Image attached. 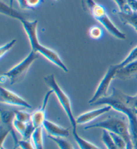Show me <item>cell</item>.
Returning a JSON list of instances; mask_svg holds the SVG:
<instances>
[{"label": "cell", "instance_id": "cell-2", "mask_svg": "<svg viewBox=\"0 0 137 149\" xmlns=\"http://www.w3.org/2000/svg\"><path fill=\"white\" fill-rule=\"evenodd\" d=\"M92 105H107L127 117L133 149H137V109L132 104L131 96L120 90L112 89V93L95 102Z\"/></svg>", "mask_w": 137, "mask_h": 149}, {"label": "cell", "instance_id": "cell-20", "mask_svg": "<svg viewBox=\"0 0 137 149\" xmlns=\"http://www.w3.org/2000/svg\"><path fill=\"white\" fill-rule=\"evenodd\" d=\"M88 35L91 39L100 40L103 36V30L99 26H92L89 29Z\"/></svg>", "mask_w": 137, "mask_h": 149}, {"label": "cell", "instance_id": "cell-14", "mask_svg": "<svg viewBox=\"0 0 137 149\" xmlns=\"http://www.w3.org/2000/svg\"><path fill=\"white\" fill-rule=\"evenodd\" d=\"M116 14L118 15L120 19L125 25H129L132 26L137 32V12H132L129 13H125L120 12H116Z\"/></svg>", "mask_w": 137, "mask_h": 149}, {"label": "cell", "instance_id": "cell-31", "mask_svg": "<svg viewBox=\"0 0 137 149\" xmlns=\"http://www.w3.org/2000/svg\"><path fill=\"white\" fill-rule=\"evenodd\" d=\"M55 1H58V0H55Z\"/></svg>", "mask_w": 137, "mask_h": 149}, {"label": "cell", "instance_id": "cell-27", "mask_svg": "<svg viewBox=\"0 0 137 149\" xmlns=\"http://www.w3.org/2000/svg\"><path fill=\"white\" fill-rule=\"evenodd\" d=\"M128 4L132 10L137 12V0H127Z\"/></svg>", "mask_w": 137, "mask_h": 149}, {"label": "cell", "instance_id": "cell-6", "mask_svg": "<svg viewBox=\"0 0 137 149\" xmlns=\"http://www.w3.org/2000/svg\"><path fill=\"white\" fill-rule=\"evenodd\" d=\"M39 54L34 51L31 50L23 60L3 74V75L10 80L11 84H13L19 80H22L33 63L39 57Z\"/></svg>", "mask_w": 137, "mask_h": 149}, {"label": "cell", "instance_id": "cell-18", "mask_svg": "<svg viewBox=\"0 0 137 149\" xmlns=\"http://www.w3.org/2000/svg\"><path fill=\"white\" fill-rule=\"evenodd\" d=\"M102 141L107 149H119L116 144L114 143V141H112L109 132H108L107 130H102Z\"/></svg>", "mask_w": 137, "mask_h": 149}, {"label": "cell", "instance_id": "cell-7", "mask_svg": "<svg viewBox=\"0 0 137 149\" xmlns=\"http://www.w3.org/2000/svg\"><path fill=\"white\" fill-rule=\"evenodd\" d=\"M117 70V64H112L109 66L106 72L104 74V77L102 78L99 84H98V88H96L95 92H94L93 96L89 100L88 102L90 104L92 105L95 102L98 100L99 99L104 98V97L107 96L108 90L109 88L112 80L114 78H116Z\"/></svg>", "mask_w": 137, "mask_h": 149}, {"label": "cell", "instance_id": "cell-13", "mask_svg": "<svg viewBox=\"0 0 137 149\" xmlns=\"http://www.w3.org/2000/svg\"><path fill=\"white\" fill-rule=\"evenodd\" d=\"M137 74V60L117 70L116 78L120 80H127Z\"/></svg>", "mask_w": 137, "mask_h": 149}, {"label": "cell", "instance_id": "cell-21", "mask_svg": "<svg viewBox=\"0 0 137 149\" xmlns=\"http://www.w3.org/2000/svg\"><path fill=\"white\" fill-rule=\"evenodd\" d=\"M112 1L118 6L119 12L125 13H129L133 12V10L130 8L128 4L127 0H112Z\"/></svg>", "mask_w": 137, "mask_h": 149}, {"label": "cell", "instance_id": "cell-17", "mask_svg": "<svg viewBox=\"0 0 137 149\" xmlns=\"http://www.w3.org/2000/svg\"><path fill=\"white\" fill-rule=\"evenodd\" d=\"M48 137L57 144L60 149H74L72 144L64 139V138H56L51 136H48Z\"/></svg>", "mask_w": 137, "mask_h": 149}, {"label": "cell", "instance_id": "cell-23", "mask_svg": "<svg viewBox=\"0 0 137 149\" xmlns=\"http://www.w3.org/2000/svg\"><path fill=\"white\" fill-rule=\"evenodd\" d=\"M15 43H16V40L13 39L10 42L7 43V44L1 46V48H0V58H3V56L6 55V54L12 48V47L14 46Z\"/></svg>", "mask_w": 137, "mask_h": 149}, {"label": "cell", "instance_id": "cell-5", "mask_svg": "<svg viewBox=\"0 0 137 149\" xmlns=\"http://www.w3.org/2000/svg\"><path fill=\"white\" fill-rule=\"evenodd\" d=\"M45 83L47 86L52 90L54 93L57 98L58 102L62 107L63 110H64L65 113L67 115L68 118L70 122L71 125L72 126L73 129H76L77 127V123H76V119L74 116L72 108L71 101L68 95L65 93L58 84L56 80L55 76L54 74L47 75L44 78Z\"/></svg>", "mask_w": 137, "mask_h": 149}, {"label": "cell", "instance_id": "cell-28", "mask_svg": "<svg viewBox=\"0 0 137 149\" xmlns=\"http://www.w3.org/2000/svg\"><path fill=\"white\" fill-rule=\"evenodd\" d=\"M18 3L19 8L23 10H28V7L26 5V0H16Z\"/></svg>", "mask_w": 137, "mask_h": 149}, {"label": "cell", "instance_id": "cell-24", "mask_svg": "<svg viewBox=\"0 0 137 149\" xmlns=\"http://www.w3.org/2000/svg\"><path fill=\"white\" fill-rule=\"evenodd\" d=\"M27 124L23 123V122L14 119L13 120V126H14L15 129L18 132L19 134H22V136H23L25 133L26 127H27Z\"/></svg>", "mask_w": 137, "mask_h": 149}, {"label": "cell", "instance_id": "cell-1", "mask_svg": "<svg viewBox=\"0 0 137 149\" xmlns=\"http://www.w3.org/2000/svg\"><path fill=\"white\" fill-rule=\"evenodd\" d=\"M0 12L1 14L13 18V19L18 20L21 22L25 32L28 36L31 48V50L41 54L50 62L62 69L64 72H68L69 70L64 64V63L62 62L59 55L54 50L47 48L40 43L37 32L38 20L35 19L33 21H29L26 19L21 13L15 10L10 6L6 5L2 0L0 3Z\"/></svg>", "mask_w": 137, "mask_h": 149}, {"label": "cell", "instance_id": "cell-3", "mask_svg": "<svg viewBox=\"0 0 137 149\" xmlns=\"http://www.w3.org/2000/svg\"><path fill=\"white\" fill-rule=\"evenodd\" d=\"M82 6L85 12H88L111 35L119 40H126V35L119 30L110 19L104 6L96 3L94 0H82Z\"/></svg>", "mask_w": 137, "mask_h": 149}, {"label": "cell", "instance_id": "cell-22", "mask_svg": "<svg viewBox=\"0 0 137 149\" xmlns=\"http://www.w3.org/2000/svg\"><path fill=\"white\" fill-rule=\"evenodd\" d=\"M109 134L111 135L112 141H114V143L116 144L119 149H127V144L122 137L112 132H109Z\"/></svg>", "mask_w": 137, "mask_h": 149}, {"label": "cell", "instance_id": "cell-29", "mask_svg": "<svg viewBox=\"0 0 137 149\" xmlns=\"http://www.w3.org/2000/svg\"><path fill=\"white\" fill-rule=\"evenodd\" d=\"M13 1H14V0H9V6L10 7H12V6L13 4Z\"/></svg>", "mask_w": 137, "mask_h": 149}, {"label": "cell", "instance_id": "cell-32", "mask_svg": "<svg viewBox=\"0 0 137 149\" xmlns=\"http://www.w3.org/2000/svg\"><path fill=\"white\" fill-rule=\"evenodd\" d=\"M136 96H137V94H136Z\"/></svg>", "mask_w": 137, "mask_h": 149}, {"label": "cell", "instance_id": "cell-19", "mask_svg": "<svg viewBox=\"0 0 137 149\" xmlns=\"http://www.w3.org/2000/svg\"><path fill=\"white\" fill-rule=\"evenodd\" d=\"M15 119L23 123H28L31 122V114L24 110H15Z\"/></svg>", "mask_w": 137, "mask_h": 149}, {"label": "cell", "instance_id": "cell-30", "mask_svg": "<svg viewBox=\"0 0 137 149\" xmlns=\"http://www.w3.org/2000/svg\"><path fill=\"white\" fill-rule=\"evenodd\" d=\"M1 149H6V148L3 147V145H2V146H1Z\"/></svg>", "mask_w": 137, "mask_h": 149}, {"label": "cell", "instance_id": "cell-11", "mask_svg": "<svg viewBox=\"0 0 137 149\" xmlns=\"http://www.w3.org/2000/svg\"><path fill=\"white\" fill-rule=\"evenodd\" d=\"M112 109L110 106L105 105L103 107H101L97 109H94L90 110L84 112L76 118V123L78 125H86L89 123H91L94 120L98 118L106 112H108Z\"/></svg>", "mask_w": 137, "mask_h": 149}, {"label": "cell", "instance_id": "cell-10", "mask_svg": "<svg viewBox=\"0 0 137 149\" xmlns=\"http://www.w3.org/2000/svg\"><path fill=\"white\" fill-rule=\"evenodd\" d=\"M54 93L53 91L50 90L47 92L46 96H44L42 104L39 109L35 110L31 113V123L34 125L35 128L43 126L44 121L46 120V108L48 104L49 98L50 96Z\"/></svg>", "mask_w": 137, "mask_h": 149}, {"label": "cell", "instance_id": "cell-25", "mask_svg": "<svg viewBox=\"0 0 137 149\" xmlns=\"http://www.w3.org/2000/svg\"><path fill=\"white\" fill-rule=\"evenodd\" d=\"M21 149H35V147H33L32 144H31L30 140H22L19 141L17 143V147Z\"/></svg>", "mask_w": 137, "mask_h": 149}, {"label": "cell", "instance_id": "cell-26", "mask_svg": "<svg viewBox=\"0 0 137 149\" xmlns=\"http://www.w3.org/2000/svg\"><path fill=\"white\" fill-rule=\"evenodd\" d=\"M43 0H26V5L28 9H34L39 6Z\"/></svg>", "mask_w": 137, "mask_h": 149}, {"label": "cell", "instance_id": "cell-4", "mask_svg": "<svg viewBox=\"0 0 137 149\" xmlns=\"http://www.w3.org/2000/svg\"><path fill=\"white\" fill-rule=\"evenodd\" d=\"M91 128H102V130L117 134L125 141L127 149H133L129 123H127L124 118L118 116L110 117L93 125L85 126L84 130Z\"/></svg>", "mask_w": 137, "mask_h": 149}, {"label": "cell", "instance_id": "cell-8", "mask_svg": "<svg viewBox=\"0 0 137 149\" xmlns=\"http://www.w3.org/2000/svg\"><path fill=\"white\" fill-rule=\"evenodd\" d=\"M15 119V110H1V141L3 143L9 134H11L14 143V148L16 149L18 139L13 126V120Z\"/></svg>", "mask_w": 137, "mask_h": 149}, {"label": "cell", "instance_id": "cell-9", "mask_svg": "<svg viewBox=\"0 0 137 149\" xmlns=\"http://www.w3.org/2000/svg\"><path fill=\"white\" fill-rule=\"evenodd\" d=\"M0 101L5 104L26 108L29 109L31 108V106L22 97L2 86L0 88Z\"/></svg>", "mask_w": 137, "mask_h": 149}, {"label": "cell", "instance_id": "cell-12", "mask_svg": "<svg viewBox=\"0 0 137 149\" xmlns=\"http://www.w3.org/2000/svg\"><path fill=\"white\" fill-rule=\"evenodd\" d=\"M43 127L48 133V136L56 138H66L69 136V130L61 126L56 125L48 120H46L43 124Z\"/></svg>", "mask_w": 137, "mask_h": 149}, {"label": "cell", "instance_id": "cell-16", "mask_svg": "<svg viewBox=\"0 0 137 149\" xmlns=\"http://www.w3.org/2000/svg\"><path fill=\"white\" fill-rule=\"evenodd\" d=\"M43 128V126H40L35 128L31 136V140L35 149H44Z\"/></svg>", "mask_w": 137, "mask_h": 149}, {"label": "cell", "instance_id": "cell-15", "mask_svg": "<svg viewBox=\"0 0 137 149\" xmlns=\"http://www.w3.org/2000/svg\"><path fill=\"white\" fill-rule=\"evenodd\" d=\"M72 134L74 139L76 143L78 144L80 149H100L98 146H96L95 144L80 136L79 134H78L76 129L72 130Z\"/></svg>", "mask_w": 137, "mask_h": 149}]
</instances>
